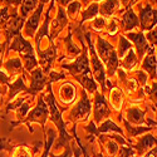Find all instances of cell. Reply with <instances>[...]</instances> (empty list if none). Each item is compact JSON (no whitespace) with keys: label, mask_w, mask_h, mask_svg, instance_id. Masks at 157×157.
<instances>
[{"label":"cell","mask_w":157,"mask_h":157,"mask_svg":"<svg viewBox=\"0 0 157 157\" xmlns=\"http://www.w3.org/2000/svg\"><path fill=\"white\" fill-rule=\"evenodd\" d=\"M103 27H104V19L103 18H97L93 23V28L97 29V30H101V29H103Z\"/></svg>","instance_id":"e575fe53"},{"label":"cell","mask_w":157,"mask_h":157,"mask_svg":"<svg viewBox=\"0 0 157 157\" xmlns=\"http://www.w3.org/2000/svg\"><path fill=\"white\" fill-rule=\"evenodd\" d=\"M118 152H120L121 157H133V155H135V151L131 147H121Z\"/></svg>","instance_id":"f546056e"},{"label":"cell","mask_w":157,"mask_h":157,"mask_svg":"<svg viewBox=\"0 0 157 157\" xmlns=\"http://www.w3.org/2000/svg\"><path fill=\"white\" fill-rule=\"evenodd\" d=\"M99 13V5L98 4H90L89 6H88V9L83 13V18H82V21H84V20H87V19H93L97 14Z\"/></svg>","instance_id":"cb8c5ba5"},{"label":"cell","mask_w":157,"mask_h":157,"mask_svg":"<svg viewBox=\"0 0 157 157\" xmlns=\"http://www.w3.org/2000/svg\"><path fill=\"white\" fill-rule=\"evenodd\" d=\"M118 6V0H104L101 4L99 13L103 17H111Z\"/></svg>","instance_id":"e0dca14e"},{"label":"cell","mask_w":157,"mask_h":157,"mask_svg":"<svg viewBox=\"0 0 157 157\" xmlns=\"http://www.w3.org/2000/svg\"><path fill=\"white\" fill-rule=\"evenodd\" d=\"M47 83V78L43 75V72L40 69H35L32 72V84H30V89H29V93L30 94H36L38 92L44 88Z\"/></svg>","instance_id":"8fae6325"},{"label":"cell","mask_w":157,"mask_h":157,"mask_svg":"<svg viewBox=\"0 0 157 157\" xmlns=\"http://www.w3.org/2000/svg\"><path fill=\"white\" fill-rule=\"evenodd\" d=\"M143 68L151 74V78L156 77V58L155 56H152V50L145 59V62H143Z\"/></svg>","instance_id":"44dd1931"},{"label":"cell","mask_w":157,"mask_h":157,"mask_svg":"<svg viewBox=\"0 0 157 157\" xmlns=\"http://www.w3.org/2000/svg\"><path fill=\"white\" fill-rule=\"evenodd\" d=\"M59 97L65 103L72 102L74 99V97H75V88H74V86L71 84V83H67V84L62 86V88H59Z\"/></svg>","instance_id":"5bb4252c"},{"label":"cell","mask_w":157,"mask_h":157,"mask_svg":"<svg viewBox=\"0 0 157 157\" xmlns=\"http://www.w3.org/2000/svg\"><path fill=\"white\" fill-rule=\"evenodd\" d=\"M146 157H157V147H156V148H153V150H152V151H151Z\"/></svg>","instance_id":"ab89813d"},{"label":"cell","mask_w":157,"mask_h":157,"mask_svg":"<svg viewBox=\"0 0 157 157\" xmlns=\"http://www.w3.org/2000/svg\"><path fill=\"white\" fill-rule=\"evenodd\" d=\"M127 36H128V39H131V40H133V42H135L138 54H140V57H142L143 54H145V52L148 49L147 39L143 36L142 33H129Z\"/></svg>","instance_id":"4fadbf2b"},{"label":"cell","mask_w":157,"mask_h":157,"mask_svg":"<svg viewBox=\"0 0 157 157\" xmlns=\"http://www.w3.org/2000/svg\"><path fill=\"white\" fill-rule=\"evenodd\" d=\"M147 39H148V40H150L153 45L157 44V28L153 29V30H151V32H148V34H147Z\"/></svg>","instance_id":"836d02e7"},{"label":"cell","mask_w":157,"mask_h":157,"mask_svg":"<svg viewBox=\"0 0 157 157\" xmlns=\"http://www.w3.org/2000/svg\"><path fill=\"white\" fill-rule=\"evenodd\" d=\"M10 49L11 50H17L18 53H20L23 56V59L25 62V67L27 69L32 71L33 68L36 67V59H35V56H34V50H33V47L30 45V43L28 40L18 34L14 36V40H13L11 45H10Z\"/></svg>","instance_id":"7a4b0ae2"},{"label":"cell","mask_w":157,"mask_h":157,"mask_svg":"<svg viewBox=\"0 0 157 157\" xmlns=\"http://www.w3.org/2000/svg\"><path fill=\"white\" fill-rule=\"evenodd\" d=\"M90 34H87V40H88V45H89V52H90V58H92V65H93V73L97 78V81L102 84L103 89H106L104 87V81H106V75H104V69H103V65L101 64V60L98 59L97 54H96V50L94 47L90 43Z\"/></svg>","instance_id":"8992f818"},{"label":"cell","mask_w":157,"mask_h":157,"mask_svg":"<svg viewBox=\"0 0 157 157\" xmlns=\"http://www.w3.org/2000/svg\"><path fill=\"white\" fill-rule=\"evenodd\" d=\"M5 68L6 71H9L10 73H19L21 72V62L19 58H14V59H10L5 63Z\"/></svg>","instance_id":"603a6c76"},{"label":"cell","mask_w":157,"mask_h":157,"mask_svg":"<svg viewBox=\"0 0 157 157\" xmlns=\"http://www.w3.org/2000/svg\"><path fill=\"white\" fill-rule=\"evenodd\" d=\"M124 126H126V128H127V131H128V133L131 135V137H136L138 133L146 132V131L150 129V127H131L127 121H124Z\"/></svg>","instance_id":"d4e9b609"},{"label":"cell","mask_w":157,"mask_h":157,"mask_svg":"<svg viewBox=\"0 0 157 157\" xmlns=\"http://www.w3.org/2000/svg\"><path fill=\"white\" fill-rule=\"evenodd\" d=\"M123 67L126 68H132L133 65L136 64V57H135V53H133V50H128V56L123 59Z\"/></svg>","instance_id":"484cf974"},{"label":"cell","mask_w":157,"mask_h":157,"mask_svg":"<svg viewBox=\"0 0 157 157\" xmlns=\"http://www.w3.org/2000/svg\"><path fill=\"white\" fill-rule=\"evenodd\" d=\"M108 28H109V30H108V33H109V34H114V33H116L117 27H116V21H114V20H112V21L109 23Z\"/></svg>","instance_id":"74e56055"},{"label":"cell","mask_w":157,"mask_h":157,"mask_svg":"<svg viewBox=\"0 0 157 157\" xmlns=\"http://www.w3.org/2000/svg\"><path fill=\"white\" fill-rule=\"evenodd\" d=\"M40 2H42V4H45V3H48V2H49V0H40Z\"/></svg>","instance_id":"bcb514c9"},{"label":"cell","mask_w":157,"mask_h":157,"mask_svg":"<svg viewBox=\"0 0 157 157\" xmlns=\"http://www.w3.org/2000/svg\"><path fill=\"white\" fill-rule=\"evenodd\" d=\"M122 24L126 30H131L136 27H138V20L132 10H128L126 14L122 17Z\"/></svg>","instance_id":"ac0fdd59"},{"label":"cell","mask_w":157,"mask_h":157,"mask_svg":"<svg viewBox=\"0 0 157 157\" xmlns=\"http://www.w3.org/2000/svg\"><path fill=\"white\" fill-rule=\"evenodd\" d=\"M8 20H9V6H4L0 10V25L6 24Z\"/></svg>","instance_id":"f1b7e54d"},{"label":"cell","mask_w":157,"mask_h":157,"mask_svg":"<svg viewBox=\"0 0 157 157\" xmlns=\"http://www.w3.org/2000/svg\"><path fill=\"white\" fill-rule=\"evenodd\" d=\"M53 141H54V132L52 131V137L49 138V142H48V145L45 146V151H44V153H43L42 157H48V155H49V148H50V146H52V143H53Z\"/></svg>","instance_id":"d590c367"},{"label":"cell","mask_w":157,"mask_h":157,"mask_svg":"<svg viewBox=\"0 0 157 157\" xmlns=\"http://www.w3.org/2000/svg\"><path fill=\"white\" fill-rule=\"evenodd\" d=\"M20 2H21V0H10V4H13V5H19L20 4Z\"/></svg>","instance_id":"b9f144b4"},{"label":"cell","mask_w":157,"mask_h":157,"mask_svg":"<svg viewBox=\"0 0 157 157\" xmlns=\"http://www.w3.org/2000/svg\"><path fill=\"white\" fill-rule=\"evenodd\" d=\"M20 90H25V86H24L23 78H18L14 83L10 84V89H9V97H10V99L14 98L15 94H18Z\"/></svg>","instance_id":"7402d4cb"},{"label":"cell","mask_w":157,"mask_h":157,"mask_svg":"<svg viewBox=\"0 0 157 157\" xmlns=\"http://www.w3.org/2000/svg\"><path fill=\"white\" fill-rule=\"evenodd\" d=\"M127 116H128V120L132 123H136V124L143 123V121H145V118H143V117H145V112H142L138 108L128 109L127 111Z\"/></svg>","instance_id":"d6986e66"},{"label":"cell","mask_w":157,"mask_h":157,"mask_svg":"<svg viewBox=\"0 0 157 157\" xmlns=\"http://www.w3.org/2000/svg\"><path fill=\"white\" fill-rule=\"evenodd\" d=\"M121 2H122L123 4H127V3H128V0H121Z\"/></svg>","instance_id":"7dc6e473"},{"label":"cell","mask_w":157,"mask_h":157,"mask_svg":"<svg viewBox=\"0 0 157 157\" xmlns=\"http://www.w3.org/2000/svg\"><path fill=\"white\" fill-rule=\"evenodd\" d=\"M63 68L68 69L72 74H74V77L88 90H90V92H94V90H96V83L93 82L92 73H90V69H89L88 58H87L86 52L82 54V57L78 58L73 64H71V65H63Z\"/></svg>","instance_id":"6da1fadb"},{"label":"cell","mask_w":157,"mask_h":157,"mask_svg":"<svg viewBox=\"0 0 157 157\" xmlns=\"http://www.w3.org/2000/svg\"><path fill=\"white\" fill-rule=\"evenodd\" d=\"M24 19L21 17H18L17 14L11 15L9 20L6 21L5 27H6V35H8V40H10L11 38H14L15 35L20 34V29L23 27Z\"/></svg>","instance_id":"30bf717a"},{"label":"cell","mask_w":157,"mask_h":157,"mask_svg":"<svg viewBox=\"0 0 157 157\" xmlns=\"http://www.w3.org/2000/svg\"><path fill=\"white\" fill-rule=\"evenodd\" d=\"M42 11H43V4H40V6H38V9L34 11V14L30 17V19L27 21V24H25V34H27V36L34 35L38 25H39V19H40Z\"/></svg>","instance_id":"7c38bea8"},{"label":"cell","mask_w":157,"mask_h":157,"mask_svg":"<svg viewBox=\"0 0 157 157\" xmlns=\"http://www.w3.org/2000/svg\"><path fill=\"white\" fill-rule=\"evenodd\" d=\"M90 113V102L87 97V93L83 90V97L82 99L78 102L77 106L72 109L71 112V118L75 120V121H81V120H86Z\"/></svg>","instance_id":"5b68a950"},{"label":"cell","mask_w":157,"mask_h":157,"mask_svg":"<svg viewBox=\"0 0 157 157\" xmlns=\"http://www.w3.org/2000/svg\"><path fill=\"white\" fill-rule=\"evenodd\" d=\"M6 4V6H9V5H11L10 4V0H0V4Z\"/></svg>","instance_id":"7bdbcfd3"},{"label":"cell","mask_w":157,"mask_h":157,"mask_svg":"<svg viewBox=\"0 0 157 157\" xmlns=\"http://www.w3.org/2000/svg\"><path fill=\"white\" fill-rule=\"evenodd\" d=\"M79 10H81V4L78 2H73L71 5H68V14L71 17H75Z\"/></svg>","instance_id":"83f0119b"},{"label":"cell","mask_w":157,"mask_h":157,"mask_svg":"<svg viewBox=\"0 0 157 157\" xmlns=\"http://www.w3.org/2000/svg\"><path fill=\"white\" fill-rule=\"evenodd\" d=\"M75 157H79V151L75 150Z\"/></svg>","instance_id":"f6af8a7d"},{"label":"cell","mask_w":157,"mask_h":157,"mask_svg":"<svg viewBox=\"0 0 157 157\" xmlns=\"http://www.w3.org/2000/svg\"><path fill=\"white\" fill-rule=\"evenodd\" d=\"M50 157H73V153H72V150L68 147L67 148V151H65V153L64 155H62V156H54V155H52Z\"/></svg>","instance_id":"f35d334b"},{"label":"cell","mask_w":157,"mask_h":157,"mask_svg":"<svg viewBox=\"0 0 157 157\" xmlns=\"http://www.w3.org/2000/svg\"><path fill=\"white\" fill-rule=\"evenodd\" d=\"M129 47L131 44L126 40V38L124 36H121V40H120V57H123L124 53L127 50H129Z\"/></svg>","instance_id":"4316f807"},{"label":"cell","mask_w":157,"mask_h":157,"mask_svg":"<svg viewBox=\"0 0 157 157\" xmlns=\"http://www.w3.org/2000/svg\"><path fill=\"white\" fill-rule=\"evenodd\" d=\"M57 2L60 4V5H63V6H65V5H68L72 0H57Z\"/></svg>","instance_id":"60d3db41"},{"label":"cell","mask_w":157,"mask_h":157,"mask_svg":"<svg viewBox=\"0 0 157 157\" xmlns=\"http://www.w3.org/2000/svg\"><path fill=\"white\" fill-rule=\"evenodd\" d=\"M107 150H108V152H109V155H111V156L116 155L117 152L120 151L118 145H117V143H116L114 141H109V142L107 143Z\"/></svg>","instance_id":"4dcf8cb0"},{"label":"cell","mask_w":157,"mask_h":157,"mask_svg":"<svg viewBox=\"0 0 157 157\" xmlns=\"http://www.w3.org/2000/svg\"><path fill=\"white\" fill-rule=\"evenodd\" d=\"M83 152H84V156H86V157H89V156L87 155V152H86V150H84V148H83Z\"/></svg>","instance_id":"c3c4849f"},{"label":"cell","mask_w":157,"mask_h":157,"mask_svg":"<svg viewBox=\"0 0 157 157\" xmlns=\"http://www.w3.org/2000/svg\"><path fill=\"white\" fill-rule=\"evenodd\" d=\"M47 101L49 102V111H50V120L53 121L57 127L59 128V132H60V140H62V145H68V142L71 141V136L67 135L65 132V124L63 123V120H62V114L60 112L58 111V107L54 102V97H53V93L52 90H49V93L47 96Z\"/></svg>","instance_id":"277c9868"},{"label":"cell","mask_w":157,"mask_h":157,"mask_svg":"<svg viewBox=\"0 0 157 157\" xmlns=\"http://www.w3.org/2000/svg\"><path fill=\"white\" fill-rule=\"evenodd\" d=\"M88 129L89 131H92L93 133H98V132H111V131H114V132H118V133H122V129L120 127H117L112 121H107V122H104L98 129L94 128L93 123H90L88 126Z\"/></svg>","instance_id":"2e32d148"},{"label":"cell","mask_w":157,"mask_h":157,"mask_svg":"<svg viewBox=\"0 0 157 157\" xmlns=\"http://www.w3.org/2000/svg\"><path fill=\"white\" fill-rule=\"evenodd\" d=\"M98 52H99L102 60L107 65L108 73L113 74L114 71L117 69V67H118V58H117V54H116L113 47L109 43H107L104 39L98 38Z\"/></svg>","instance_id":"3957f363"},{"label":"cell","mask_w":157,"mask_h":157,"mask_svg":"<svg viewBox=\"0 0 157 157\" xmlns=\"http://www.w3.org/2000/svg\"><path fill=\"white\" fill-rule=\"evenodd\" d=\"M111 114V109L108 108L106 99L101 93L96 94V104H94V118L96 122H101L103 118H106Z\"/></svg>","instance_id":"9c48e42d"},{"label":"cell","mask_w":157,"mask_h":157,"mask_svg":"<svg viewBox=\"0 0 157 157\" xmlns=\"http://www.w3.org/2000/svg\"><path fill=\"white\" fill-rule=\"evenodd\" d=\"M148 92H150V94L152 96V98H153L155 101H157V83L153 84V87L151 88V90H148Z\"/></svg>","instance_id":"8d00e7d4"},{"label":"cell","mask_w":157,"mask_h":157,"mask_svg":"<svg viewBox=\"0 0 157 157\" xmlns=\"http://www.w3.org/2000/svg\"><path fill=\"white\" fill-rule=\"evenodd\" d=\"M36 6V0H23L20 5V17L25 20L30 11H33Z\"/></svg>","instance_id":"ffe728a7"},{"label":"cell","mask_w":157,"mask_h":157,"mask_svg":"<svg viewBox=\"0 0 157 157\" xmlns=\"http://www.w3.org/2000/svg\"><path fill=\"white\" fill-rule=\"evenodd\" d=\"M14 157H32L30 156V152H29V150L28 148H25V147H19L18 150H17V152L14 153Z\"/></svg>","instance_id":"1f68e13d"},{"label":"cell","mask_w":157,"mask_h":157,"mask_svg":"<svg viewBox=\"0 0 157 157\" xmlns=\"http://www.w3.org/2000/svg\"><path fill=\"white\" fill-rule=\"evenodd\" d=\"M141 25L143 30H148L155 27V24L157 23V10L152 9L151 6H146L141 10Z\"/></svg>","instance_id":"ba28073f"},{"label":"cell","mask_w":157,"mask_h":157,"mask_svg":"<svg viewBox=\"0 0 157 157\" xmlns=\"http://www.w3.org/2000/svg\"><path fill=\"white\" fill-rule=\"evenodd\" d=\"M48 116H49V108L45 106L43 99H39L38 106L27 116L25 122H38L42 126H44V122L48 118Z\"/></svg>","instance_id":"52a82bcc"},{"label":"cell","mask_w":157,"mask_h":157,"mask_svg":"<svg viewBox=\"0 0 157 157\" xmlns=\"http://www.w3.org/2000/svg\"><path fill=\"white\" fill-rule=\"evenodd\" d=\"M2 58H3V45H0V64H2Z\"/></svg>","instance_id":"ee69618b"},{"label":"cell","mask_w":157,"mask_h":157,"mask_svg":"<svg viewBox=\"0 0 157 157\" xmlns=\"http://www.w3.org/2000/svg\"><path fill=\"white\" fill-rule=\"evenodd\" d=\"M156 143H157V138H155V137L151 136V135H147V136H145V137H142L141 141L136 145V150H137L138 153L142 155L146 150L151 148L153 145H156Z\"/></svg>","instance_id":"9a60e30c"},{"label":"cell","mask_w":157,"mask_h":157,"mask_svg":"<svg viewBox=\"0 0 157 157\" xmlns=\"http://www.w3.org/2000/svg\"><path fill=\"white\" fill-rule=\"evenodd\" d=\"M29 109V103H24L20 106V109L18 111V117L19 118H24L25 116H27V112Z\"/></svg>","instance_id":"d6a6232c"}]
</instances>
